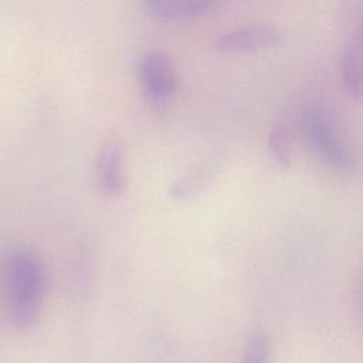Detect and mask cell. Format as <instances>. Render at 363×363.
<instances>
[{
	"label": "cell",
	"mask_w": 363,
	"mask_h": 363,
	"mask_svg": "<svg viewBox=\"0 0 363 363\" xmlns=\"http://www.w3.org/2000/svg\"><path fill=\"white\" fill-rule=\"evenodd\" d=\"M45 271L38 257L23 247L9 250L0 262V303L16 329L31 328L45 298Z\"/></svg>",
	"instance_id": "1"
},
{
	"label": "cell",
	"mask_w": 363,
	"mask_h": 363,
	"mask_svg": "<svg viewBox=\"0 0 363 363\" xmlns=\"http://www.w3.org/2000/svg\"><path fill=\"white\" fill-rule=\"evenodd\" d=\"M136 69L140 86L152 104H163L174 94L177 72L174 64L164 52L157 50L143 52Z\"/></svg>",
	"instance_id": "2"
},
{
	"label": "cell",
	"mask_w": 363,
	"mask_h": 363,
	"mask_svg": "<svg viewBox=\"0 0 363 363\" xmlns=\"http://www.w3.org/2000/svg\"><path fill=\"white\" fill-rule=\"evenodd\" d=\"M303 132L312 149L326 163L339 170L353 167V156L342 140H339L335 129L319 109L311 108L303 113Z\"/></svg>",
	"instance_id": "3"
},
{
	"label": "cell",
	"mask_w": 363,
	"mask_h": 363,
	"mask_svg": "<svg viewBox=\"0 0 363 363\" xmlns=\"http://www.w3.org/2000/svg\"><path fill=\"white\" fill-rule=\"evenodd\" d=\"M281 40V30L267 21H255L238 26L221 33L214 47L223 52H242L272 47Z\"/></svg>",
	"instance_id": "4"
},
{
	"label": "cell",
	"mask_w": 363,
	"mask_h": 363,
	"mask_svg": "<svg viewBox=\"0 0 363 363\" xmlns=\"http://www.w3.org/2000/svg\"><path fill=\"white\" fill-rule=\"evenodd\" d=\"M95 174L99 189L108 196H121L128 184L126 157L116 142H106L98 152Z\"/></svg>",
	"instance_id": "5"
},
{
	"label": "cell",
	"mask_w": 363,
	"mask_h": 363,
	"mask_svg": "<svg viewBox=\"0 0 363 363\" xmlns=\"http://www.w3.org/2000/svg\"><path fill=\"white\" fill-rule=\"evenodd\" d=\"M340 71L349 96L353 99L363 98V16L345 44Z\"/></svg>",
	"instance_id": "6"
},
{
	"label": "cell",
	"mask_w": 363,
	"mask_h": 363,
	"mask_svg": "<svg viewBox=\"0 0 363 363\" xmlns=\"http://www.w3.org/2000/svg\"><path fill=\"white\" fill-rule=\"evenodd\" d=\"M216 4L214 0H147L145 7L159 18L183 20L200 16Z\"/></svg>",
	"instance_id": "7"
},
{
	"label": "cell",
	"mask_w": 363,
	"mask_h": 363,
	"mask_svg": "<svg viewBox=\"0 0 363 363\" xmlns=\"http://www.w3.org/2000/svg\"><path fill=\"white\" fill-rule=\"evenodd\" d=\"M213 172L211 166H204L176 180L170 189V194L174 199H189L196 194L208 180Z\"/></svg>",
	"instance_id": "8"
},
{
	"label": "cell",
	"mask_w": 363,
	"mask_h": 363,
	"mask_svg": "<svg viewBox=\"0 0 363 363\" xmlns=\"http://www.w3.org/2000/svg\"><path fill=\"white\" fill-rule=\"evenodd\" d=\"M268 149L274 160L281 166H289L292 160L291 136L285 126L274 125L268 133Z\"/></svg>",
	"instance_id": "9"
},
{
	"label": "cell",
	"mask_w": 363,
	"mask_h": 363,
	"mask_svg": "<svg viewBox=\"0 0 363 363\" xmlns=\"http://www.w3.org/2000/svg\"><path fill=\"white\" fill-rule=\"evenodd\" d=\"M271 360V340L262 333H254L242 352L240 363H269Z\"/></svg>",
	"instance_id": "10"
}]
</instances>
